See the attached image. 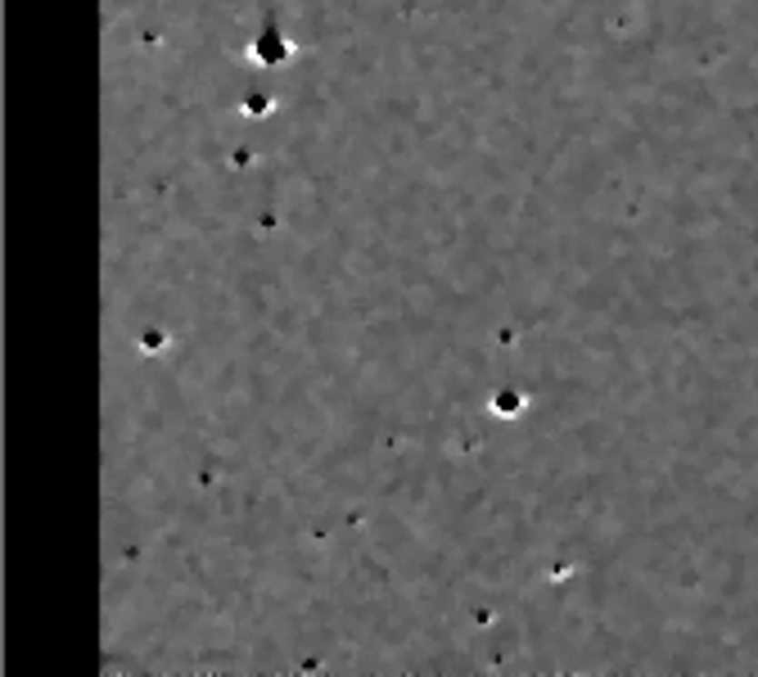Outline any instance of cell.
I'll return each mask as SVG.
<instances>
[{
  "label": "cell",
  "mask_w": 758,
  "mask_h": 677,
  "mask_svg": "<svg viewBox=\"0 0 758 677\" xmlns=\"http://www.w3.org/2000/svg\"><path fill=\"white\" fill-rule=\"evenodd\" d=\"M253 55H257L262 64H280V59H289V41H284L275 27H266V32L253 41Z\"/></svg>",
  "instance_id": "cell-1"
}]
</instances>
